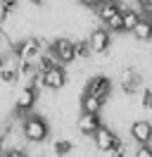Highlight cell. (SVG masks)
Instances as JSON below:
<instances>
[{
  "instance_id": "obj_1",
  "label": "cell",
  "mask_w": 152,
  "mask_h": 157,
  "mask_svg": "<svg viewBox=\"0 0 152 157\" xmlns=\"http://www.w3.org/2000/svg\"><path fill=\"white\" fill-rule=\"evenodd\" d=\"M21 133H24V138H26L28 143H43L50 136V124L40 114H26Z\"/></svg>"
},
{
  "instance_id": "obj_2",
  "label": "cell",
  "mask_w": 152,
  "mask_h": 157,
  "mask_svg": "<svg viewBox=\"0 0 152 157\" xmlns=\"http://www.w3.org/2000/svg\"><path fill=\"white\" fill-rule=\"evenodd\" d=\"M83 93L86 95H93V98H100L102 102H107L109 95H112V78L104 76V74H95V76L88 78Z\"/></svg>"
},
{
  "instance_id": "obj_3",
  "label": "cell",
  "mask_w": 152,
  "mask_h": 157,
  "mask_svg": "<svg viewBox=\"0 0 152 157\" xmlns=\"http://www.w3.org/2000/svg\"><path fill=\"white\" fill-rule=\"evenodd\" d=\"M93 140H95V147H97L100 152H104V155H109L112 150H116V147H121V145H124L121 138L116 136V131H112V128L104 126V124L97 128V131H95Z\"/></svg>"
},
{
  "instance_id": "obj_4",
  "label": "cell",
  "mask_w": 152,
  "mask_h": 157,
  "mask_svg": "<svg viewBox=\"0 0 152 157\" xmlns=\"http://www.w3.org/2000/svg\"><path fill=\"white\" fill-rule=\"evenodd\" d=\"M38 83H40V88H48V90L64 88V83H66V69L62 67V64H57V67L48 69V71H38Z\"/></svg>"
},
{
  "instance_id": "obj_5",
  "label": "cell",
  "mask_w": 152,
  "mask_h": 157,
  "mask_svg": "<svg viewBox=\"0 0 152 157\" xmlns=\"http://www.w3.org/2000/svg\"><path fill=\"white\" fill-rule=\"evenodd\" d=\"M40 48H43V40L28 36V38H24L21 43L14 45V55L19 57V62H36L38 55H40Z\"/></svg>"
},
{
  "instance_id": "obj_6",
  "label": "cell",
  "mask_w": 152,
  "mask_h": 157,
  "mask_svg": "<svg viewBox=\"0 0 152 157\" xmlns=\"http://www.w3.org/2000/svg\"><path fill=\"white\" fill-rule=\"evenodd\" d=\"M50 52L55 55V59L64 67V64H71L76 59V52H74V40L71 38H57L52 40V45H50Z\"/></svg>"
},
{
  "instance_id": "obj_7",
  "label": "cell",
  "mask_w": 152,
  "mask_h": 157,
  "mask_svg": "<svg viewBox=\"0 0 152 157\" xmlns=\"http://www.w3.org/2000/svg\"><path fill=\"white\" fill-rule=\"evenodd\" d=\"M86 40H88L93 55H104V52L109 50V45H112V33L104 29V26H97V29L90 31V36Z\"/></svg>"
},
{
  "instance_id": "obj_8",
  "label": "cell",
  "mask_w": 152,
  "mask_h": 157,
  "mask_svg": "<svg viewBox=\"0 0 152 157\" xmlns=\"http://www.w3.org/2000/svg\"><path fill=\"white\" fill-rule=\"evenodd\" d=\"M128 131H131V138L138 145H150L152 143V124L147 119H135Z\"/></svg>"
},
{
  "instance_id": "obj_9",
  "label": "cell",
  "mask_w": 152,
  "mask_h": 157,
  "mask_svg": "<svg viewBox=\"0 0 152 157\" xmlns=\"http://www.w3.org/2000/svg\"><path fill=\"white\" fill-rule=\"evenodd\" d=\"M36 102H38V88L36 86H24V88L19 90V95H17V109L21 112V114H26V112H31V109L36 107Z\"/></svg>"
},
{
  "instance_id": "obj_10",
  "label": "cell",
  "mask_w": 152,
  "mask_h": 157,
  "mask_svg": "<svg viewBox=\"0 0 152 157\" xmlns=\"http://www.w3.org/2000/svg\"><path fill=\"white\" fill-rule=\"evenodd\" d=\"M100 126H102L100 114H86V112H81L78 119H76V128H78L83 136H95V131Z\"/></svg>"
},
{
  "instance_id": "obj_11",
  "label": "cell",
  "mask_w": 152,
  "mask_h": 157,
  "mask_svg": "<svg viewBox=\"0 0 152 157\" xmlns=\"http://www.w3.org/2000/svg\"><path fill=\"white\" fill-rule=\"evenodd\" d=\"M142 19V12L138 7H121V21H124V33H133V29L138 26V21Z\"/></svg>"
},
{
  "instance_id": "obj_12",
  "label": "cell",
  "mask_w": 152,
  "mask_h": 157,
  "mask_svg": "<svg viewBox=\"0 0 152 157\" xmlns=\"http://www.w3.org/2000/svg\"><path fill=\"white\" fill-rule=\"evenodd\" d=\"M104 105L107 102H102L100 98H93V95H81V112H86V114H100L104 109Z\"/></svg>"
},
{
  "instance_id": "obj_13",
  "label": "cell",
  "mask_w": 152,
  "mask_h": 157,
  "mask_svg": "<svg viewBox=\"0 0 152 157\" xmlns=\"http://www.w3.org/2000/svg\"><path fill=\"white\" fill-rule=\"evenodd\" d=\"M95 12H97V19L102 21H109L112 17H116L119 12H121V5L119 2H100L97 7H95Z\"/></svg>"
},
{
  "instance_id": "obj_14",
  "label": "cell",
  "mask_w": 152,
  "mask_h": 157,
  "mask_svg": "<svg viewBox=\"0 0 152 157\" xmlns=\"http://www.w3.org/2000/svg\"><path fill=\"white\" fill-rule=\"evenodd\" d=\"M133 36L138 40H152V19L150 17H142L138 21V26L133 29Z\"/></svg>"
},
{
  "instance_id": "obj_15",
  "label": "cell",
  "mask_w": 152,
  "mask_h": 157,
  "mask_svg": "<svg viewBox=\"0 0 152 157\" xmlns=\"http://www.w3.org/2000/svg\"><path fill=\"white\" fill-rule=\"evenodd\" d=\"M57 64H59V62L55 59V55H52L50 50L40 52V55H38V59H36V69H38V71H48V69L57 67Z\"/></svg>"
},
{
  "instance_id": "obj_16",
  "label": "cell",
  "mask_w": 152,
  "mask_h": 157,
  "mask_svg": "<svg viewBox=\"0 0 152 157\" xmlns=\"http://www.w3.org/2000/svg\"><path fill=\"white\" fill-rule=\"evenodd\" d=\"M74 52L78 59H88L93 52H90V45H88V40L81 38V40H74Z\"/></svg>"
},
{
  "instance_id": "obj_17",
  "label": "cell",
  "mask_w": 152,
  "mask_h": 157,
  "mask_svg": "<svg viewBox=\"0 0 152 157\" xmlns=\"http://www.w3.org/2000/svg\"><path fill=\"white\" fill-rule=\"evenodd\" d=\"M52 150H55V155L64 157V155H69V152L74 150V143H71V140H55Z\"/></svg>"
},
{
  "instance_id": "obj_18",
  "label": "cell",
  "mask_w": 152,
  "mask_h": 157,
  "mask_svg": "<svg viewBox=\"0 0 152 157\" xmlns=\"http://www.w3.org/2000/svg\"><path fill=\"white\" fill-rule=\"evenodd\" d=\"M17 76H19V74H17V69H14V67H2V69H0V81H2V83H12Z\"/></svg>"
},
{
  "instance_id": "obj_19",
  "label": "cell",
  "mask_w": 152,
  "mask_h": 157,
  "mask_svg": "<svg viewBox=\"0 0 152 157\" xmlns=\"http://www.w3.org/2000/svg\"><path fill=\"white\" fill-rule=\"evenodd\" d=\"M14 7H17V0H0V17L7 19Z\"/></svg>"
},
{
  "instance_id": "obj_20",
  "label": "cell",
  "mask_w": 152,
  "mask_h": 157,
  "mask_svg": "<svg viewBox=\"0 0 152 157\" xmlns=\"http://www.w3.org/2000/svg\"><path fill=\"white\" fill-rule=\"evenodd\" d=\"M133 157H152V145H138Z\"/></svg>"
},
{
  "instance_id": "obj_21",
  "label": "cell",
  "mask_w": 152,
  "mask_h": 157,
  "mask_svg": "<svg viewBox=\"0 0 152 157\" xmlns=\"http://www.w3.org/2000/svg\"><path fill=\"white\" fill-rule=\"evenodd\" d=\"M142 107L152 112V88H145V90H142Z\"/></svg>"
},
{
  "instance_id": "obj_22",
  "label": "cell",
  "mask_w": 152,
  "mask_h": 157,
  "mask_svg": "<svg viewBox=\"0 0 152 157\" xmlns=\"http://www.w3.org/2000/svg\"><path fill=\"white\" fill-rule=\"evenodd\" d=\"M5 157H26V152H24V147H12L5 152Z\"/></svg>"
},
{
  "instance_id": "obj_23",
  "label": "cell",
  "mask_w": 152,
  "mask_h": 157,
  "mask_svg": "<svg viewBox=\"0 0 152 157\" xmlns=\"http://www.w3.org/2000/svg\"><path fill=\"white\" fill-rule=\"evenodd\" d=\"M109 157H126V147H116V150H112V152H109Z\"/></svg>"
},
{
  "instance_id": "obj_24",
  "label": "cell",
  "mask_w": 152,
  "mask_h": 157,
  "mask_svg": "<svg viewBox=\"0 0 152 157\" xmlns=\"http://www.w3.org/2000/svg\"><path fill=\"white\" fill-rule=\"evenodd\" d=\"M81 5H86V7H97L100 5V0H78Z\"/></svg>"
},
{
  "instance_id": "obj_25",
  "label": "cell",
  "mask_w": 152,
  "mask_h": 157,
  "mask_svg": "<svg viewBox=\"0 0 152 157\" xmlns=\"http://www.w3.org/2000/svg\"><path fill=\"white\" fill-rule=\"evenodd\" d=\"M31 2H33V5H43L45 0H31Z\"/></svg>"
},
{
  "instance_id": "obj_26",
  "label": "cell",
  "mask_w": 152,
  "mask_h": 157,
  "mask_svg": "<svg viewBox=\"0 0 152 157\" xmlns=\"http://www.w3.org/2000/svg\"><path fill=\"white\" fill-rule=\"evenodd\" d=\"M0 69H2V55H0Z\"/></svg>"
},
{
  "instance_id": "obj_27",
  "label": "cell",
  "mask_w": 152,
  "mask_h": 157,
  "mask_svg": "<svg viewBox=\"0 0 152 157\" xmlns=\"http://www.w3.org/2000/svg\"><path fill=\"white\" fill-rule=\"evenodd\" d=\"M150 19H152V14H150Z\"/></svg>"
}]
</instances>
